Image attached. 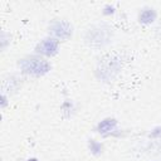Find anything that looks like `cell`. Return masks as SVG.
Returning a JSON list of instances; mask_svg holds the SVG:
<instances>
[{"mask_svg": "<svg viewBox=\"0 0 161 161\" xmlns=\"http://www.w3.org/2000/svg\"><path fill=\"white\" fill-rule=\"evenodd\" d=\"M18 69L20 70L21 74L39 78V77H44L50 72L52 64L47 58L34 53L31 55L29 54L20 58L18 60Z\"/></svg>", "mask_w": 161, "mask_h": 161, "instance_id": "obj_1", "label": "cell"}, {"mask_svg": "<svg viewBox=\"0 0 161 161\" xmlns=\"http://www.w3.org/2000/svg\"><path fill=\"white\" fill-rule=\"evenodd\" d=\"M113 31L112 28L104 23L102 24H96L91 26L84 35V42L89 48L99 49L103 47H107L112 42Z\"/></svg>", "mask_w": 161, "mask_h": 161, "instance_id": "obj_2", "label": "cell"}, {"mask_svg": "<svg viewBox=\"0 0 161 161\" xmlns=\"http://www.w3.org/2000/svg\"><path fill=\"white\" fill-rule=\"evenodd\" d=\"M121 59L111 57L108 59H103L99 62V64L96 67L94 74L98 79H102L103 82H109L113 80L114 77L121 72L122 69V62Z\"/></svg>", "mask_w": 161, "mask_h": 161, "instance_id": "obj_3", "label": "cell"}, {"mask_svg": "<svg viewBox=\"0 0 161 161\" xmlns=\"http://www.w3.org/2000/svg\"><path fill=\"white\" fill-rule=\"evenodd\" d=\"M73 33H74V28H73L72 23L65 19H53L48 25L49 36H52L59 42L70 39Z\"/></svg>", "mask_w": 161, "mask_h": 161, "instance_id": "obj_4", "label": "cell"}, {"mask_svg": "<svg viewBox=\"0 0 161 161\" xmlns=\"http://www.w3.org/2000/svg\"><path fill=\"white\" fill-rule=\"evenodd\" d=\"M59 47H60V42L48 35L36 43L34 48V53L44 58H52L59 53Z\"/></svg>", "mask_w": 161, "mask_h": 161, "instance_id": "obj_5", "label": "cell"}, {"mask_svg": "<svg viewBox=\"0 0 161 161\" xmlns=\"http://www.w3.org/2000/svg\"><path fill=\"white\" fill-rule=\"evenodd\" d=\"M96 132L102 137H119L122 130L114 117H104L96 125Z\"/></svg>", "mask_w": 161, "mask_h": 161, "instance_id": "obj_6", "label": "cell"}, {"mask_svg": "<svg viewBox=\"0 0 161 161\" xmlns=\"http://www.w3.org/2000/svg\"><path fill=\"white\" fill-rule=\"evenodd\" d=\"M157 19V10L152 6H143L137 14V21L142 25H150Z\"/></svg>", "mask_w": 161, "mask_h": 161, "instance_id": "obj_7", "label": "cell"}, {"mask_svg": "<svg viewBox=\"0 0 161 161\" xmlns=\"http://www.w3.org/2000/svg\"><path fill=\"white\" fill-rule=\"evenodd\" d=\"M87 148H88V152L93 156H99L103 153L104 151V145L103 142L96 140V138H89L87 141Z\"/></svg>", "mask_w": 161, "mask_h": 161, "instance_id": "obj_8", "label": "cell"}, {"mask_svg": "<svg viewBox=\"0 0 161 161\" xmlns=\"http://www.w3.org/2000/svg\"><path fill=\"white\" fill-rule=\"evenodd\" d=\"M62 113L64 117H70L74 111H75V107H74V103L72 99H65L63 103H62Z\"/></svg>", "mask_w": 161, "mask_h": 161, "instance_id": "obj_9", "label": "cell"}, {"mask_svg": "<svg viewBox=\"0 0 161 161\" xmlns=\"http://www.w3.org/2000/svg\"><path fill=\"white\" fill-rule=\"evenodd\" d=\"M114 13H116V8H114L112 4H106V5L102 8V14L106 15V16L113 15Z\"/></svg>", "mask_w": 161, "mask_h": 161, "instance_id": "obj_10", "label": "cell"}, {"mask_svg": "<svg viewBox=\"0 0 161 161\" xmlns=\"http://www.w3.org/2000/svg\"><path fill=\"white\" fill-rule=\"evenodd\" d=\"M150 137H161V127H155L150 132Z\"/></svg>", "mask_w": 161, "mask_h": 161, "instance_id": "obj_11", "label": "cell"}, {"mask_svg": "<svg viewBox=\"0 0 161 161\" xmlns=\"http://www.w3.org/2000/svg\"><path fill=\"white\" fill-rule=\"evenodd\" d=\"M6 104H8V96L4 94V93H1V101H0V106H1V108H5Z\"/></svg>", "mask_w": 161, "mask_h": 161, "instance_id": "obj_12", "label": "cell"}, {"mask_svg": "<svg viewBox=\"0 0 161 161\" xmlns=\"http://www.w3.org/2000/svg\"><path fill=\"white\" fill-rule=\"evenodd\" d=\"M25 161H39L36 157H29V158H26Z\"/></svg>", "mask_w": 161, "mask_h": 161, "instance_id": "obj_13", "label": "cell"}, {"mask_svg": "<svg viewBox=\"0 0 161 161\" xmlns=\"http://www.w3.org/2000/svg\"><path fill=\"white\" fill-rule=\"evenodd\" d=\"M157 33H160V34H161V24H160V26L157 28ZM160 39H161V35H160Z\"/></svg>", "mask_w": 161, "mask_h": 161, "instance_id": "obj_14", "label": "cell"}]
</instances>
